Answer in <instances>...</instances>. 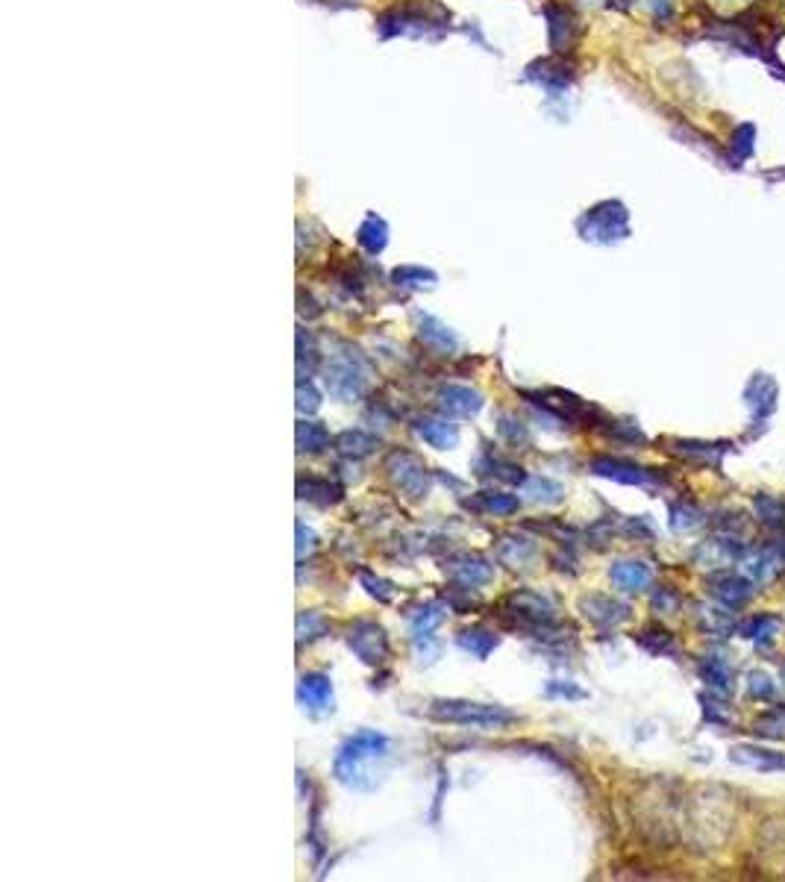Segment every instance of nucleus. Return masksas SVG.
Segmentation results:
<instances>
[{"mask_svg": "<svg viewBox=\"0 0 785 882\" xmlns=\"http://www.w3.org/2000/svg\"><path fill=\"white\" fill-rule=\"evenodd\" d=\"M389 756H392L389 735L377 733V729H359V733L347 735L338 744L333 759V773L347 788L374 792L383 782V764L389 762Z\"/></svg>", "mask_w": 785, "mask_h": 882, "instance_id": "obj_1", "label": "nucleus"}, {"mask_svg": "<svg viewBox=\"0 0 785 882\" xmlns=\"http://www.w3.org/2000/svg\"><path fill=\"white\" fill-rule=\"evenodd\" d=\"M450 30V12L432 4V0H412V4L385 9L377 18V33L383 39L406 35V39H427L439 42Z\"/></svg>", "mask_w": 785, "mask_h": 882, "instance_id": "obj_2", "label": "nucleus"}, {"mask_svg": "<svg viewBox=\"0 0 785 882\" xmlns=\"http://www.w3.org/2000/svg\"><path fill=\"white\" fill-rule=\"evenodd\" d=\"M427 715L441 724L477 726V729H503L518 721V715L503 709V706L474 703V700H432L427 706Z\"/></svg>", "mask_w": 785, "mask_h": 882, "instance_id": "obj_3", "label": "nucleus"}, {"mask_svg": "<svg viewBox=\"0 0 785 882\" xmlns=\"http://www.w3.org/2000/svg\"><path fill=\"white\" fill-rule=\"evenodd\" d=\"M577 232L585 242L594 244H615L629 235V212L620 200H601L589 212H582L577 221Z\"/></svg>", "mask_w": 785, "mask_h": 882, "instance_id": "obj_4", "label": "nucleus"}, {"mask_svg": "<svg viewBox=\"0 0 785 882\" xmlns=\"http://www.w3.org/2000/svg\"><path fill=\"white\" fill-rule=\"evenodd\" d=\"M324 385L336 400H356L368 388V365L362 362L356 350L336 353L324 365Z\"/></svg>", "mask_w": 785, "mask_h": 882, "instance_id": "obj_5", "label": "nucleus"}, {"mask_svg": "<svg viewBox=\"0 0 785 882\" xmlns=\"http://www.w3.org/2000/svg\"><path fill=\"white\" fill-rule=\"evenodd\" d=\"M383 470L389 482L403 494L406 500H424L430 491V470L424 459H418L412 450H392L383 459Z\"/></svg>", "mask_w": 785, "mask_h": 882, "instance_id": "obj_6", "label": "nucleus"}, {"mask_svg": "<svg viewBox=\"0 0 785 882\" xmlns=\"http://www.w3.org/2000/svg\"><path fill=\"white\" fill-rule=\"evenodd\" d=\"M345 641L350 650L356 653L359 662H365V665H383L392 653L389 635H385V630L377 621H368V618L350 621L345 627Z\"/></svg>", "mask_w": 785, "mask_h": 882, "instance_id": "obj_7", "label": "nucleus"}, {"mask_svg": "<svg viewBox=\"0 0 785 882\" xmlns=\"http://www.w3.org/2000/svg\"><path fill=\"white\" fill-rule=\"evenodd\" d=\"M503 612H506V618H515L512 627L521 630L526 623H542V621H553L556 618V603L550 600L547 594H538V592H512L506 600H503Z\"/></svg>", "mask_w": 785, "mask_h": 882, "instance_id": "obj_8", "label": "nucleus"}, {"mask_svg": "<svg viewBox=\"0 0 785 882\" xmlns=\"http://www.w3.org/2000/svg\"><path fill=\"white\" fill-rule=\"evenodd\" d=\"M444 574L462 588H479L495 580V564L479 553H456V556L444 559Z\"/></svg>", "mask_w": 785, "mask_h": 882, "instance_id": "obj_9", "label": "nucleus"}, {"mask_svg": "<svg viewBox=\"0 0 785 882\" xmlns=\"http://www.w3.org/2000/svg\"><path fill=\"white\" fill-rule=\"evenodd\" d=\"M589 470L597 477H606L620 486H656V474L648 468H641L636 462H627V459H615V456H594L589 462Z\"/></svg>", "mask_w": 785, "mask_h": 882, "instance_id": "obj_10", "label": "nucleus"}, {"mask_svg": "<svg viewBox=\"0 0 785 882\" xmlns=\"http://www.w3.org/2000/svg\"><path fill=\"white\" fill-rule=\"evenodd\" d=\"M298 703L303 706V712H309L315 717L321 715H330L333 712V679L326 674H318V670H312V674H303L298 679Z\"/></svg>", "mask_w": 785, "mask_h": 882, "instance_id": "obj_11", "label": "nucleus"}, {"mask_svg": "<svg viewBox=\"0 0 785 882\" xmlns=\"http://www.w3.org/2000/svg\"><path fill=\"white\" fill-rule=\"evenodd\" d=\"M436 406L444 415L453 418H474L479 409H483V394L471 385H459V383H444L436 388Z\"/></svg>", "mask_w": 785, "mask_h": 882, "instance_id": "obj_12", "label": "nucleus"}, {"mask_svg": "<svg viewBox=\"0 0 785 882\" xmlns=\"http://www.w3.org/2000/svg\"><path fill=\"white\" fill-rule=\"evenodd\" d=\"M530 82H535L538 89H544L550 98H562L571 82H573V71L565 62H556V59H538V62L526 65V74Z\"/></svg>", "mask_w": 785, "mask_h": 882, "instance_id": "obj_13", "label": "nucleus"}, {"mask_svg": "<svg viewBox=\"0 0 785 882\" xmlns=\"http://www.w3.org/2000/svg\"><path fill=\"white\" fill-rule=\"evenodd\" d=\"M418 338H421V345L430 347V350H436L441 353V356H450V353L459 347V338H456L453 329L439 321L436 315H427V312H418Z\"/></svg>", "mask_w": 785, "mask_h": 882, "instance_id": "obj_14", "label": "nucleus"}, {"mask_svg": "<svg viewBox=\"0 0 785 882\" xmlns=\"http://www.w3.org/2000/svg\"><path fill=\"white\" fill-rule=\"evenodd\" d=\"M415 432L436 450H450L459 441V427L448 415H421L415 418Z\"/></svg>", "mask_w": 785, "mask_h": 882, "instance_id": "obj_15", "label": "nucleus"}, {"mask_svg": "<svg viewBox=\"0 0 785 882\" xmlns=\"http://www.w3.org/2000/svg\"><path fill=\"white\" fill-rule=\"evenodd\" d=\"M580 609L582 615L589 618L597 627H615V623L627 621L629 618V606L627 603H618V600L606 597V594H589L580 600Z\"/></svg>", "mask_w": 785, "mask_h": 882, "instance_id": "obj_16", "label": "nucleus"}, {"mask_svg": "<svg viewBox=\"0 0 785 882\" xmlns=\"http://www.w3.org/2000/svg\"><path fill=\"white\" fill-rule=\"evenodd\" d=\"M609 576H612V583L620 588V592H627V594H636V592H644V588L650 585V568L644 562H636V559H620L615 562L612 568H609Z\"/></svg>", "mask_w": 785, "mask_h": 882, "instance_id": "obj_17", "label": "nucleus"}, {"mask_svg": "<svg viewBox=\"0 0 785 882\" xmlns=\"http://www.w3.org/2000/svg\"><path fill=\"white\" fill-rule=\"evenodd\" d=\"M709 592L721 600V603L726 606H742L750 600V594H753V588H750L747 580H742V576H735V574H714L712 580H709Z\"/></svg>", "mask_w": 785, "mask_h": 882, "instance_id": "obj_18", "label": "nucleus"}, {"mask_svg": "<svg viewBox=\"0 0 785 882\" xmlns=\"http://www.w3.org/2000/svg\"><path fill=\"white\" fill-rule=\"evenodd\" d=\"M465 509L479 515H515L521 509V500L515 494H503V491H479L465 500Z\"/></svg>", "mask_w": 785, "mask_h": 882, "instance_id": "obj_19", "label": "nucleus"}, {"mask_svg": "<svg viewBox=\"0 0 785 882\" xmlns=\"http://www.w3.org/2000/svg\"><path fill=\"white\" fill-rule=\"evenodd\" d=\"M298 498L309 500L315 506H333L345 498L342 486H336L326 477H300L298 479Z\"/></svg>", "mask_w": 785, "mask_h": 882, "instance_id": "obj_20", "label": "nucleus"}, {"mask_svg": "<svg viewBox=\"0 0 785 882\" xmlns=\"http://www.w3.org/2000/svg\"><path fill=\"white\" fill-rule=\"evenodd\" d=\"M356 242L362 251H368L371 256H380L385 251V244H389V223H385L377 212H368L365 221L359 223Z\"/></svg>", "mask_w": 785, "mask_h": 882, "instance_id": "obj_21", "label": "nucleus"}, {"mask_svg": "<svg viewBox=\"0 0 785 882\" xmlns=\"http://www.w3.org/2000/svg\"><path fill=\"white\" fill-rule=\"evenodd\" d=\"M544 18H547V39L553 51H565L573 39V18L568 9L562 6H544Z\"/></svg>", "mask_w": 785, "mask_h": 882, "instance_id": "obj_22", "label": "nucleus"}, {"mask_svg": "<svg viewBox=\"0 0 785 882\" xmlns=\"http://www.w3.org/2000/svg\"><path fill=\"white\" fill-rule=\"evenodd\" d=\"M295 439H298V450L300 453L315 456V453H324L326 447H330V430H326L321 421L300 418L298 430H295Z\"/></svg>", "mask_w": 785, "mask_h": 882, "instance_id": "obj_23", "label": "nucleus"}, {"mask_svg": "<svg viewBox=\"0 0 785 882\" xmlns=\"http://www.w3.org/2000/svg\"><path fill=\"white\" fill-rule=\"evenodd\" d=\"M456 644H459L462 650H468L471 656H477V659H488L491 650L500 644V635L486 630V627H468V630H462L459 635H456Z\"/></svg>", "mask_w": 785, "mask_h": 882, "instance_id": "obj_24", "label": "nucleus"}, {"mask_svg": "<svg viewBox=\"0 0 785 882\" xmlns=\"http://www.w3.org/2000/svg\"><path fill=\"white\" fill-rule=\"evenodd\" d=\"M336 450L342 453L345 459H365L374 453V447H377V439L368 432H362V430H345V432H338L336 439Z\"/></svg>", "mask_w": 785, "mask_h": 882, "instance_id": "obj_25", "label": "nucleus"}, {"mask_svg": "<svg viewBox=\"0 0 785 882\" xmlns=\"http://www.w3.org/2000/svg\"><path fill=\"white\" fill-rule=\"evenodd\" d=\"M535 545L530 538H518V536H503L497 541V559L509 568H524L526 562L533 559Z\"/></svg>", "mask_w": 785, "mask_h": 882, "instance_id": "obj_26", "label": "nucleus"}, {"mask_svg": "<svg viewBox=\"0 0 785 882\" xmlns=\"http://www.w3.org/2000/svg\"><path fill=\"white\" fill-rule=\"evenodd\" d=\"M392 282L401 289H432L439 282V274L421 265H401L392 270Z\"/></svg>", "mask_w": 785, "mask_h": 882, "instance_id": "obj_27", "label": "nucleus"}, {"mask_svg": "<svg viewBox=\"0 0 785 882\" xmlns=\"http://www.w3.org/2000/svg\"><path fill=\"white\" fill-rule=\"evenodd\" d=\"M524 494H530V500H535V503H559L565 498V488L547 477H526Z\"/></svg>", "mask_w": 785, "mask_h": 882, "instance_id": "obj_28", "label": "nucleus"}, {"mask_svg": "<svg viewBox=\"0 0 785 882\" xmlns=\"http://www.w3.org/2000/svg\"><path fill=\"white\" fill-rule=\"evenodd\" d=\"M444 618V612L439 603H427L418 612H409V621H412V639H430L432 630L439 627Z\"/></svg>", "mask_w": 785, "mask_h": 882, "instance_id": "obj_29", "label": "nucleus"}, {"mask_svg": "<svg viewBox=\"0 0 785 882\" xmlns=\"http://www.w3.org/2000/svg\"><path fill=\"white\" fill-rule=\"evenodd\" d=\"M733 762L738 764H750V768L759 771H773V768H785L782 756H773L768 750H756V747H735L733 750Z\"/></svg>", "mask_w": 785, "mask_h": 882, "instance_id": "obj_30", "label": "nucleus"}, {"mask_svg": "<svg viewBox=\"0 0 785 882\" xmlns=\"http://www.w3.org/2000/svg\"><path fill=\"white\" fill-rule=\"evenodd\" d=\"M756 150V127L753 124H738L733 129V138H730V159L738 165L753 156Z\"/></svg>", "mask_w": 785, "mask_h": 882, "instance_id": "obj_31", "label": "nucleus"}, {"mask_svg": "<svg viewBox=\"0 0 785 882\" xmlns=\"http://www.w3.org/2000/svg\"><path fill=\"white\" fill-rule=\"evenodd\" d=\"M777 568H780V553L773 547H765V550H759L756 556L744 559V571L753 576L756 583H765Z\"/></svg>", "mask_w": 785, "mask_h": 882, "instance_id": "obj_32", "label": "nucleus"}, {"mask_svg": "<svg viewBox=\"0 0 785 882\" xmlns=\"http://www.w3.org/2000/svg\"><path fill=\"white\" fill-rule=\"evenodd\" d=\"M326 630H330V623L324 621V615H318V612H312V609H303L300 615H298V641H315V639H321V635H326Z\"/></svg>", "mask_w": 785, "mask_h": 882, "instance_id": "obj_33", "label": "nucleus"}, {"mask_svg": "<svg viewBox=\"0 0 785 882\" xmlns=\"http://www.w3.org/2000/svg\"><path fill=\"white\" fill-rule=\"evenodd\" d=\"M638 644L648 647L650 653H676V641L674 635L662 630V627H648L638 632Z\"/></svg>", "mask_w": 785, "mask_h": 882, "instance_id": "obj_34", "label": "nucleus"}, {"mask_svg": "<svg viewBox=\"0 0 785 882\" xmlns=\"http://www.w3.org/2000/svg\"><path fill=\"white\" fill-rule=\"evenodd\" d=\"M782 627V621L780 618H773V615H756V618H750L744 621L742 627H738V632L747 635V639H771L773 632H777Z\"/></svg>", "mask_w": 785, "mask_h": 882, "instance_id": "obj_35", "label": "nucleus"}, {"mask_svg": "<svg viewBox=\"0 0 785 882\" xmlns=\"http://www.w3.org/2000/svg\"><path fill=\"white\" fill-rule=\"evenodd\" d=\"M756 733L768 738H782L785 735V706H773L756 721Z\"/></svg>", "mask_w": 785, "mask_h": 882, "instance_id": "obj_36", "label": "nucleus"}, {"mask_svg": "<svg viewBox=\"0 0 785 882\" xmlns=\"http://www.w3.org/2000/svg\"><path fill=\"white\" fill-rule=\"evenodd\" d=\"M674 450L686 459H703V462H718L721 444H700V441H676Z\"/></svg>", "mask_w": 785, "mask_h": 882, "instance_id": "obj_37", "label": "nucleus"}, {"mask_svg": "<svg viewBox=\"0 0 785 882\" xmlns=\"http://www.w3.org/2000/svg\"><path fill=\"white\" fill-rule=\"evenodd\" d=\"M700 674H703V679H706L712 688L730 691V679L733 677H730V668H726L721 659H706V662H703V668H700Z\"/></svg>", "mask_w": 785, "mask_h": 882, "instance_id": "obj_38", "label": "nucleus"}, {"mask_svg": "<svg viewBox=\"0 0 785 882\" xmlns=\"http://www.w3.org/2000/svg\"><path fill=\"white\" fill-rule=\"evenodd\" d=\"M359 583L365 585V592L371 597H377L380 603H389L394 597V585L389 580H383V576H374L371 571H359Z\"/></svg>", "mask_w": 785, "mask_h": 882, "instance_id": "obj_39", "label": "nucleus"}, {"mask_svg": "<svg viewBox=\"0 0 785 882\" xmlns=\"http://www.w3.org/2000/svg\"><path fill=\"white\" fill-rule=\"evenodd\" d=\"M497 432H500L509 444H526V441H530V435H526L524 423H521L518 418H512V415H500V418H497Z\"/></svg>", "mask_w": 785, "mask_h": 882, "instance_id": "obj_40", "label": "nucleus"}, {"mask_svg": "<svg viewBox=\"0 0 785 882\" xmlns=\"http://www.w3.org/2000/svg\"><path fill=\"white\" fill-rule=\"evenodd\" d=\"M318 406H321L318 388H315L309 380H300L298 383V412L300 415H312V412H318Z\"/></svg>", "mask_w": 785, "mask_h": 882, "instance_id": "obj_41", "label": "nucleus"}, {"mask_svg": "<svg viewBox=\"0 0 785 882\" xmlns=\"http://www.w3.org/2000/svg\"><path fill=\"white\" fill-rule=\"evenodd\" d=\"M756 509H759V517L768 526H782L785 512H782V506L777 500H771V498H765V494H761V498H756Z\"/></svg>", "mask_w": 785, "mask_h": 882, "instance_id": "obj_42", "label": "nucleus"}, {"mask_svg": "<svg viewBox=\"0 0 785 882\" xmlns=\"http://www.w3.org/2000/svg\"><path fill=\"white\" fill-rule=\"evenodd\" d=\"M700 524V512L695 509V506H679L674 503L671 506V526L674 529H691V526H697Z\"/></svg>", "mask_w": 785, "mask_h": 882, "instance_id": "obj_43", "label": "nucleus"}, {"mask_svg": "<svg viewBox=\"0 0 785 882\" xmlns=\"http://www.w3.org/2000/svg\"><path fill=\"white\" fill-rule=\"evenodd\" d=\"M544 694H547V697H568V700H580V697H585V691H580V688H573V686H571V682H565V686H562V682H559V679H553V682H547V688H544Z\"/></svg>", "mask_w": 785, "mask_h": 882, "instance_id": "obj_44", "label": "nucleus"}, {"mask_svg": "<svg viewBox=\"0 0 785 882\" xmlns=\"http://www.w3.org/2000/svg\"><path fill=\"white\" fill-rule=\"evenodd\" d=\"M750 694H753V697H761V700L773 697V686H771V679H768L765 674H750Z\"/></svg>", "mask_w": 785, "mask_h": 882, "instance_id": "obj_45", "label": "nucleus"}, {"mask_svg": "<svg viewBox=\"0 0 785 882\" xmlns=\"http://www.w3.org/2000/svg\"><path fill=\"white\" fill-rule=\"evenodd\" d=\"M315 545H318V536H315L309 526H303V524L298 521V556L303 559V553L315 550Z\"/></svg>", "mask_w": 785, "mask_h": 882, "instance_id": "obj_46", "label": "nucleus"}, {"mask_svg": "<svg viewBox=\"0 0 785 882\" xmlns=\"http://www.w3.org/2000/svg\"><path fill=\"white\" fill-rule=\"evenodd\" d=\"M676 603H679V600H676V594H674V592H667V588H662V592H656V594H653V606H656V609L674 612V609H676Z\"/></svg>", "mask_w": 785, "mask_h": 882, "instance_id": "obj_47", "label": "nucleus"}, {"mask_svg": "<svg viewBox=\"0 0 785 882\" xmlns=\"http://www.w3.org/2000/svg\"><path fill=\"white\" fill-rule=\"evenodd\" d=\"M650 6H653V15L659 18V21H667V18L674 15L671 0H650Z\"/></svg>", "mask_w": 785, "mask_h": 882, "instance_id": "obj_48", "label": "nucleus"}, {"mask_svg": "<svg viewBox=\"0 0 785 882\" xmlns=\"http://www.w3.org/2000/svg\"><path fill=\"white\" fill-rule=\"evenodd\" d=\"M624 4H632V0H624Z\"/></svg>", "mask_w": 785, "mask_h": 882, "instance_id": "obj_49", "label": "nucleus"}, {"mask_svg": "<svg viewBox=\"0 0 785 882\" xmlns=\"http://www.w3.org/2000/svg\"><path fill=\"white\" fill-rule=\"evenodd\" d=\"M782 677H785V668H782Z\"/></svg>", "mask_w": 785, "mask_h": 882, "instance_id": "obj_50", "label": "nucleus"}]
</instances>
